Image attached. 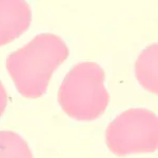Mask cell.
<instances>
[{
    "instance_id": "obj_7",
    "label": "cell",
    "mask_w": 158,
    "mask_h": 158,
    "mask_svg": "<svg viewBox=\"0 0 158 158\" xmlns=\"http://www.w3.org/2000/svg\"><path fill=\"white\" fill-rule=\"evenodd\" d=\"M6 104H7V93L3 83L0 80V117L2 116V114L6 111Z\"/></svg>"
},
{
    "instance_id": "obj_4",
    "label": "cell",
    "mask_w": 158,
    "mask_h": 158,
    "mask_svg": "<svg viewBox=\"0 0 158 158\" xmlns=\"http://www.w3.org/2000/svg\"><path fill=\"white\" fill-rule=\"evenodd\" d=\"M32 21V10L22 0H0V47L14 41L27 32Z\"/></svg>"
},
{
    "instance_id": "obj_3",
    "label": "cell",
    "mask_w": 158,
    "mask_h": 158,
    "mask_svg": "<svg viewBox=\"0 0 158 158\" xmlns=\"http://www.w3.org/2000/svg\"><path fill=\"white\" fill-rule=\"evenodd\" d=\"M106 142L117 156L152 153L158 147V119L154 112L143 108L129 109L108 126Z\"/></svg>"
},
{
    "instance_id": "obj_5",
    "label": "cell",
    "mask_w": 158,
    "mask_h": 158,
    "mask_svg": "<svg viewBox=\"0 0 158 158\" xmlns=\"http://www.w3.org/2000/svg\"><path fill=\"white\" fill-rule=\"evenodd\" d=\"M158 45H149L137 57L135 75L140 85L152 94L158 93Z\"/></svg>"
},
{
    "instance_id": "obj_6",
    "label": "cell",
    "mask_w": 158,
    "mask_h": 158,
    "mask_svg": "<svg viewBox=\"0 0 158 158\" xmlns=\"http://www.w3.org/2000/svg\"><path fill=\"white\" fill-rule=\"evenodd\" d=\"M0 158H34L29 143L19 134L0 131Z\"/></svg>"
},
{
    "instance_id": "obj_2",
    "label": "cell",
    "mask_w": 158,
    "mask_h": 158,
    "mask_svg": "<svg viewBox=\"0 0 158 158\" xmlns=\"http://www.w3.org/2000/svg\"><path fill=\"white\" fill-rule=\"evenodd\" d=\"M103 69L92 61L79 62L69 71L58 91L65 114L78 121H93L103 115L110 102Z\"/></svg>"
},
{
    "instance_id": "obj_1",
    "label": "cell",
    "mask_w": 158,
    "mask_h": 158,
    "mask_svg": "<svg viewBox=\"0 0 158 158\" xmlns=\"http://www.w3.org/2000/svg\"><path fill=\"white\" fill-rule=\"evenodd\" d=\"M69 54L67 43L59 36L41 33L7 56L6 70L20 95L37 99L47 93L53 74Z\"/></svg>"
}]
</instances>
